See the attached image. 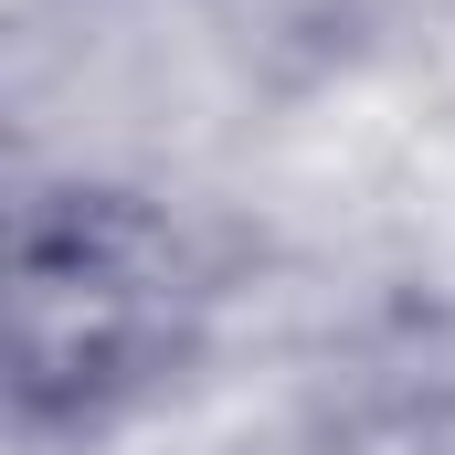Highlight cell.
Segmentation results:
<instances>
[{"instance_id":"6da1fadb","label":"cell","mask_w":455,"mask_h":455,"mask_svg":"<svg viewBox=\"0 0 455 455\" xmlns=\"http://www.w3.org/2000/svg\"><path fill=\"white\" fill-rule=\"evenodd\" d=\"M180 329V265L127 202H53L11 254V371L32 424L127 403Z\"/></svg>"}]
</instances>
